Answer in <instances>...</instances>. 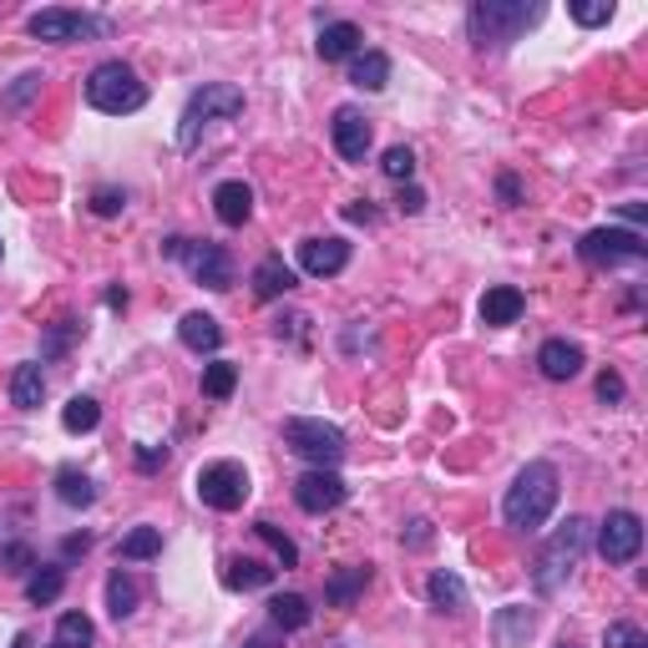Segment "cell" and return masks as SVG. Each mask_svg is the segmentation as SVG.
I'll return each instance as SVG.
<instances>
[{
    "mask_svg": "<svg viewBox=\"0 0 648 648\" xmlns=\"http://www.w3.org/2000/svg\"><path fill=\"white\" fill-rule=\"evenodd\" d=\"M557 466L553 462H527L522 471H516V481L507 487L502 497V516H507V527L516 532H537L553 516L557 507Z\"/></svg>",
    "mask_w": 648,
    "mask_h": 648,
    "instance_id": "6da1fadb",
    "label": "cell"
},
{
    "mask_svg": "<svg viewBox=\"0 0 648 648\" xmlns=\"http://www.w3.org/2000/svg\"><path fill=\"white\" fill-rule=\"evenodd\" d=\"M537 21H543V5H527V0H477L466 15V31L477 52H507Z\"/></svg>",
    "mask_w": 648,
    "mask_h": 648,
    "instance_id": "7a4b0ae2",
    "label": "cell"
},
{
    "mask_svg": "<svg viewBox=\"0 0 648 648\" xmlns=\"http://www.w3.org/2000/svg\"><path fill=\"white\" fill-rule=\"evenodd\" d=\"M588 543H593V522H588V516H568V522H562V527L547 537L543 553H537V568H532V588H537L543 598L557 593V588L572 578V568L582 562Z\"/></svg>",
    "mask_w": 648,
    "mask_h": 648,
    "instance_id": "3957f363",
    "label": "cell"
},
{
    "mask_svg": "<svg viewBox=\"0 0 648 648\" xmlns=\"http://www.w3.org/2000/svg\"><path fill=\"white\" fill-rule=\"evenodd\" d=\"M243 112V92L234 87V81H208L203 92L187 96L183 117H178V147L183 152H193L203 137V127H213V122H234Z\"/></svg>",
    "mask_w": 648,
    "mask_h": 648,
    "instance_id": "277c9868",
    "label": "cell"
},
{
    "mask_svg": "<svg viewBox=\"0 0 648 648\" xmlns=\"http://www.w3.org/2000/svg\"><path fill=\"white\" fill-rule=\"evenodd\" d=\"M87 102H92L96 112H106V117H133V112L147 106V87L127 61H102V67H92V77H87Z\"/></svg>",
    "mask_w": 648,
    "mask_h": 648,
    "instance_id": "5b68a950",
    "label": "cell"
},
{
    "mask_svg": "<svg viewBox=\"0 0 648 648\" xmlns=\"http://www.w3.org/2000/svg\"><path fill=\"white\" fill-rule=\"evenodd\" d=\"M284 446H289L294 456H305L309 466H325V471H334V466L344 462V431L330 421H319V416H294V421H284Z\"/></svg>",
    "mask_w": 648,
    "mask_h": 648,
    "instance_id": "8992f818",
    "label": "cell"
},
{
    "mask_svg": "<svg viewBox=\"0 0 648 648\" xmlns=\"http://www.w3.org/2000/svg\"><path fill=\"white\" fill-rule=\"evenodd\" d=\"M578 259L582 264H593V269L638 264V259H648V243H644V234H634V228H593V234H582Z\"/></svg>",
    "mask_w": 648,
    "mask_h": 648,
    "instance_id": "52a82bcc",
    "label": "cell"
},
{
    "mask_svg": "<svg viewBox=\"0 0 648 648\" xmlns=\"http://www.w3.org/2000/svg\"><path fill=\"white\" fill-rule=\"evenodd\" d=\"M193 487H198V502L213 512H239L249 502V471L239 462H208Z\"/></svg>",
    "mask_w": 648,
    "mask_h": 648,
    "instance_id": "ba28073f",
    "label": "cell"
},
{
    "mask_svg": "<svg viewBox=\"0 0 648 648\" xmlns=\"http://www.w3.org/2000/svg\"><path fill=\"white\" fill-rule=\"evenodd\" d=\"M36 41H56V46H71V41H92L102 36V21L87 11H67V5H52V11H36L26 21Z\"/></svg>",
    "mask_w": 648,
    "mask_h": 648,
    "instance_id": "9c48e42d",
    "label": "cell"
},
{
    "mask_svg": "<svg viewBox=\"0 0 648 648\" xmlns=\"http://www.w3.org/2000/svg\"><path fill=\"white\" fill-rule=\"evenodd\" d=\"M638 547H644V516L638 512L618 507V512H609L598 522V553H603V562H634Z\"/></svg>",
    "mask_w": 648,
    "mask_h": 648,
    "instance_id": "30bf717a",
    "label": "cell"
},
{
    "mask_svg": "<svg viewBox=\"0 0 648 648\" xmlns=\"http://www.w3.org/2000/svg\"><path fill=\"white\" fill-rule=\"evenodd\" d=\"M344 497H350V487L340 481V471H325V466H309L305 477L294 481V502L305 507L309 516H325L334 507H344Z\"/></svg>",
    "mask_w": 648,
    "mask_h": 648,
    "instance_id": "8fae6325",
    "label": "cell"
},
{
    "mask_svg": "<svg viewBox=\"0 0 648 648\" xmlns=\"http://www.w3.org/2000/svg\"><path fill=\"white\" fill-rule=\"evenodd\" d=\"M330 137H334V152H340L344 162H365L371 158V143H375V127L360 106H334Z\"/></svg>",
    "mask_w": 648,
    "mask_h": 648,
    "instance_id": "7c38bea8",
    "label": "cell"
},
{
    "mask_svg": "<svg viewBox=\"0 0 648 648\" xmlns=\"http://www.w3.org/2000/svg\"><path fill=\"white\" fill-rule=\"evenodd\" d=\"M183 259L203 289H234V259L224 243H187Z\"/></svg>",
    "mask_w": 648,
    "mask_h": 648,
    "instance_id": "4fadbf2b",
    "label": "cell"
},
{
    "mask_svg": "<svg viewBox=\"0 0 648 648\" xmlns=\"http://www.w3.org/2000/svg\"><path fill=\"white\" fill-rule=\"evenodd\" d=\"M350 264V243L344 239H305L299 243V269L309 278H334Z\"/></svg>",
    "mask_w": 648,
    "mask_h": 648,
    "instance_id": "5bb4252c",
    "label": "cell"
},
{
    "mask_svg": "<svg viewBox=\"0 0 648 648\" xmlns=\"http://www.w3.org/2000/svg\"><path fill=\"white\" fill-rule=\"evenodd\" d=\"M213 213H218V224L243 228V224L253 218V187L239 183V178L218 183V187H213Z\"/></svg>",
    "mask_w": 648,
    "mask_h": 648,
    "instance_id": "9a60e30c",
    "label": "cell"
},
{
    "mask_svg": "<svg viewBox=\"0 0 648 648\" xmlns=\"http://www.w3.org/2000/svg\"><path fill=\"white\" fill-rule=\"evenodd\" d=\"M249 284H253V299H284V294L299 284V274H294V269L284 264L278 253H269V259H259V264H253Z\"/></svg>",
    "mask_w": 648,
    "mask_h": 648,
    "instance_id": "2e32d148",
    "label": "cell"
},
{
    "mask_svg": "<svg viewBox=\"0 0 648 648\" xmlns=\"http://www.w3.org/2000/svg\"><path fill=\"white\" fill-rule=\"evenodd\" d=\"M360 46H365V36H360L355 21H330V26L319 31V41H315V52L325 56V61H355Z\"/></svg>",
    "mask_w": 648,
    "mask_h": 648,
    "instance_id": "e0dca14e",
    "label": "cell"
},
{
    "mask_svg": "<svg viewBox=\"0 0 648 648\" xmlns=\"http://www.w3.org/2000/svg\"><path fill=\"white\" fill-rule=\"evenodd\" d=\"M537 371L547 380H572V375H582V350L572 340H547L537 350Z\"/></svg>",
    "mask_w": 648,
    "mask_h": 648,
    "instance_id": "ac0fdd59",
    "label": "cell"
},
{
    "mask_svg": "<svg viewBox=\"0 0 648 648\" xmlns=\"http://www.w3.org/2000/svg\"><path fill=\"white\" fill-rule=\"evenodd\" d=\"M522 309H527V299H522V289H512V284H497V289L481 294V325H516L522 319Z\"/></svg>",
    "mask_w": 648,
    "mask_h": 648,
    "instance_id": "d6986e66",
    "label": "cell"
},
{
    "mask_svg": "<svg viewBox=\"0 0 648 648\" xmlns=\"http://www.w3.org/2000/svg\"><path fill=\"white\" fill-rule=\"evenodd\" d=\"M178 340H183L193 355H213V350L224 344V325L213 315H203V309H193V315H183V325H178Z\"/></svg>",
    "mask_w": 648,
    "mask_h": 648,
    "instance_id": "ffe728a7",
    "label": "cell"
},
{
    "mask_svg": "<svg viewBox=\"0 0 648 648\" xmlns=\"http://www.w3.org/2000/svg\"><path fill=\"white\" fill-rule=\"evenodd\" d=\"M350 81H355L360 92H385V81H390V56L385 52H360L350 61Z\"/></svg>",
    "mask_w": 648,
    "mask_h": 648,
    "instance_id": "44dd1931",
    "label": "cell"
},
{
    "mask_svg": "<svg viewBox=\"0 0 648 648\" xmlns=\"http://www.w3.org/2000/svg\"><path fill=\"white\" fill-rule=\"evenodd\" d=\"M224 582L239 588V593H253V588H269V582H274V568H269V562H253V557H228Z\"/></svg>",
    "mask_w": 648,
    "mask_h": 648,
    "instance_id": "7402d4cb",
    "label": "cell"
},
{
    "mask_svg": "<svg viewBox=\"0 0 648 648\" xmlns=\"http://www.w3.org/2000/svg\"><path fill=\"white\" fill-rule=\"evenodd\" d=\"M425 598H431V609L441 613H462L466 609V582L456 578V572H431V582H425Z\"/></svg>",
    "mask_w": 648,
    "mask_h": 648,
    "instance_id": "603a6c76",
    "label": "cell"
},
{
    "mask_svg": "<svg viewBox=\"0 0 648 648\" xmlns=\"http://www.w3.org/2000/svg\"><path fill=\"white\" fill-rule=\"evenodd\" d=\"M41 400H46V375H41V365H15V375H11V406L36 410Z\"/></svg>",
    "mask_w": 648,
    "mask_h": 648,
    "instance_id": "cb8c5ba5",
    "label": "cell"
},
{
    "mask_svg": "<svg viewBox=\"0 0 648 648\" xmlns=\"http://www.w3.org/2000/svg\"><path fill=\"white\" fill-rule=\"evenodd\" d=\"M269 618H274V628H305L315 618V609H309L305 593H278L269 598Z\"/></svg>",
    "mask_w": 648,
    "mask_h": 648,
    "instance_id": "d4e9b609",
    "label": "cell"
},
{
    "mask_svg": "<svg viewBox=\"0 0 648 648\" xmlns=\"http://www.w3.org/2000/svg\"><path fill=\"white\" fill-rule=\"evenodd\" d=\"M162 553V527H133L127 537L117 543V557L122 562H152Z\"/></svg>",
    "mask_w": 648,
    "mask_h": 648,
    "instance_id": "484cf974",
    "label": "cell"
},
{
    "mask_svg": "<svg viewBox=\"0 0 648 648\" xmlns=\"http://www.w3.org/2000/svg\"><path fill=\"white\" fill-rule=\"evenodd\" d=\"M56 497L67 507H92L96 502V487H92V477L87 471H77V466H61L56 471Z\"/></svg>",
    "mask_w": 648,
    "mask_h": 648,
    "instance_id": "4316f807",
    "label": "cell"
},
{
    "mask_svg": "<svg viewBox=\"0 0 648 648\" xmlns=\"http://www.w3.org/2000/svg\"><path fill=\"white\" fill-rule=\"evenodd\" d=\"M365 582H371V568H344L325 582V598H330L334 609H350V603L365 593Z\"/></svg>",
    "mask_w": 648,
    "mask_h": 648,
    "instance_id": "83f0119b",
    "label": "cell"
},
{
    "mask_svg": "<svg viewBox=\"0 0 648 648\" xmlns=\"http://www.w3.org/2000/svg\"><path fill=\"white\" fill-rule=\"evenodd\" d=\"M532 628H537L532 609H502V613H497V644H502V648L527 644V638H532Z\"/></svg>",
    "mask_w": 648,
    "mask_h": 648,
    "instance_id": "f1b7e54d",
    "label": "cell"
},
{
    "mask_svg": "<svg viewBox=\"0 0 648 648\" xmlns=\"http://www.w3.org/2000/svg\"><path fill=\"white\" fill-rule=\"evenodd\" d=\"M61 425H67L71 436H87V431H96V425H102V406H96L92 396H71L67 410H61Z\"/></svg>",
    "mask_w": 648,
    "mask_h": 648,
    "instance_id": "f546056e",
    "label": "cell"
},
{
    "mask_svg": "<svg viewBox=\"0 0 648 648\" xmlns=\"http://www.w3.org/2000/svg\"><path fill=\"white\" fill-rule=\"evenodd\" d=\"M106 613L117 623L137 613V582L127 578V572H112V578H106Z\"/></svg>",
    "mask_w": 648,
    "mask_h": 648,
    "instance_id": "4dcf8cb0",
    "label": "cell"
},
{
    "mask_svg": "<svg viewBox=\"0 0 648 648\" xmlns=\"http://www.w3.org/2000/svg\"><path fill=\"white\" fill-rule=\"evenodd\" d=\"M234 385H239V365H234V360H213V365H203V396L208 400H228L234 396Z\"/></svg>",
    "mask_w": 648,
    "mask_h": 648,
    "instance_id": "1f68e13d",
    "label": "cell"
},
{
    "mask_svg": "<svg viewBox=\"0 0 648 648\" xmlns=\"http://www.w3.org/2000/svg\"><path fill=\"white\" fill-rule=\"evenodd\" d=\"M61 588H67V572H61V568H36L26 578V598L36 603V609L56 603V598H61Z\"/></svg>",
    "mask_w": 648,
    "mask_h": 648,
    "instance_id": "d6a6232c",
    "label": "cell"
},
{
    "mask_svg": "<svg viewBox=\"0 0 648 648\" xmlns=\"http://www.w3.org/2000/svg\"><path fill=\"white\" fill-rule=\"evenodd\" d=\"M92 638H96V628L87 613H61L56 618V644L61 648H92Z\"/></svg>",
    "mask_w": 648,
    "mask_h": 648,
    "instance_id": "836d02e7",
    "label": "cell"
},
{
    "mask_svg": "<svg viewBox=\"0 0 648 648\" xmlns=\"http://www.w3.org/2000/svg\"><path fill=\"white\" fill-rule=\"evenodd\" d=\"M568 15L578 21V26H588V31H593V26H609V21H613V0H572Z\"/></svg>",
    "mask_w": 648,
    "mask_h": 648,
    "instance_id": "e575fe53",
    "label": "cell"
},
{
    "mask_svg": "<svg viewBox=\"0 0 648 648\" xmlns=\"http://www.w3.org/2000/svg\"><path fill=\"white\" fill-rule=\"evenodd\" d=\"M41 81H46V77H41V71H26V77H21V81H15V87H11V92L0 96V106H5V112H21V106H26L31 96L41 92Z\"/></svg>",
    "mask_w": 648,
    "mask_h": 648,
    "instance_id": "d590c367",
    "label": "cell"
},
{
    "mask_svg": "<svg viewBox=\"0 0 648 648\" xmlns=\"http://www.w3.org/2000/svg\"><path fill=\"white\" fill-rule=\"evenodd\" d=\"M253 532H259V537H264V543L274 547V553H278V562H284V568H294V562H299V547H294L289 537H284V532L274 527V522H259V527H253Z\"/></svg>",
    "mask_w": 648,
    "mask_h": 648,
    "instance_id": "8d00e7d4",
    "label": "cell"
},
{
    "mask_svg": "<svg viewBox=\"0 0 648 648\" xmlns=\"http://www.w3.org/2000/svg\"><path fill=\"white\" fill-rule=\"evenodd\" d=\"M603 648H648V638H644V628H638V623H609Z\"/></svg>",
    "mask_w": 648,
    "mask_h": 648,
    "instance_id": "74e56055",
    "label": "cell"
},
{
    "mask_svg": "<svg viewBox=\"0 0 648 648\" xmlns=\"http://www.w3.org/2000/svg\"><path fill=\"white\" fill-rule=\"evenodd\" d=\"M0 568L11 572V578H21V572L36 568V557H31L26 543H5V547H0Z\"/></svg>",
    "mask_w": 648,
    "mask_h": 648,
    "instance_id": "f35d334b",
    "label": "cell"
},
{
    "mask_svg": "<svg viewBox=\"0 0 648 648\" xmlns=\"http://www.w3.org/2000/svg\"><path fill=\"white\" fill-rule=\"evenodd\" d=\"M380 168H385V178H396V183H410V172H416V152H410V147H390Z\"/></svg>",
    "mask_w": 648,
    "mask_h": 648,
    "instance_id": "ab89813d",
    "label": "cell"
},
{
    "mask_svg": "<svg viewBox=\"0 0 648 648\" xmlns=\"http://www.w3.org/2000/svg\"><path fill=\"white\" fill-rule=\"evenodd\" d=\"M122 203H127V198H122L117 187H96V193H92V208L102 213V218H112V213H122Z\"/></svg>",
    "mask_w": 648,
    "mask_h": 648,
    "instance_id": "60d3db41",
    "label": "cell"
},
{
    "mask_svg": "<svg viewBox=\"0 0 648 648\" xmlns=\"http://www.w3.org/2000/svg\"><path fill=\"white\" fill-rule=\"evenodd\" d=\"M67 340H71V319H61V325H56L52 334H46V344H41V355L52 360V355H61V350H67Z\"/></svg>",
    "mask_w": 648,
    "mask_h": 648,
    "instance_id": "b9f144b4",
    "label": "cell"
},
{
    "mask_svg": "<svg viewBox=\"0 0 648 648\" xmlns=\"http://www.w3.org/2000/svg\"><path fill=\"white\" fill-rule=\"evenodd\" d=\"M396 208L400 213H421L425 208V193L416 183H406V187H400V198H396Z\"/></svg>",
    "mask_w": 648,
    "mask_h": 648,
    "instance_id": "7bdbcfd3",
    "label": "cell"
},
{
    "mask_svg": "<svg viewBox=\"0 0 648 648\" xmlns=\"http://www.w3.org/2000/svg\"><path fill=\"white\" fill-rule=\"evenodd\" d=\"M598 396H603V400H623V380H618V375H598Z\"/></svg>",
    "mask_w": 648,
    "mask_h": 648,
    "instance_id": "ee69618b",
    "label": "cell"
},
{
    "mask_svg": "<svg viewBox=\"0 0 648 648\" xmlns=\"http://www.w3.org/2000/svg\"><path fill=\"white\" fill-rule=\"evenodd\" d=\"M137 462H143L147 466V471H152V466H158V462H168V446H143V451H137Z\"/></svg>",
    "mask_w": 648,
    "mask_h": 648,
    "instance_id": "f6af8a7d",
    "label": "cell"
},
{
    "mask_svg": "<svg viewBox=\"0 0 648 648\" xmlns=\"http://www.w3.org/2000/svg\"><path fill=\"white\" fill-rule=\"evenodd\" d=\"M344 218H350V224H371L375 208H371V203H365V208H360V203H350V208H344Z\"/></svg>",
    "mask_w": 648,
    "mask_h": 648,
    "instance_id": "bcb514c9",
    "label": "cell"
},
{
    "mask_svg": "<svg viewBox=\"0 0 648 648\" xmlns=\"http://www.w3.org/2000/svg\"><path fill=\"white\" fill-rule=\"evenodd\" d=\"M431 543V522H410V547H425Z\"/></svg>",
    "mask_w": 648,
    "mask_h": 648,
    "instance_id": "7dc6e473",
    "label": "cell"
},
{
    "mask_svg": "<svg viewBox=\"0 0 648 648\" xmlns=\"http://www.w3.org/2000/svg\"><path fill=\"white\" fill-rule=\"evenodd\" d=\"M87 547H92V537L81 532V537H67V547H61V553H67V557H77V553H87Z\"/></svg>",
    "mask_w": 648,
    "mask_h": 648,
    "instance_id": "c3c4849f",
    "label": "cell"
},
{
    "mask_svg": "<svg viewBox=\"0 0 648 648\" xmlns=\"http://www.w3.org/2000/svg\"><path fill=\"white\" fill-rule=\"evenodd\" d=\"M497 187H502V203H516V178H502Z\"/></svg>",
    "mask_w": 648,
    "mask_h": 648,
    "instance_id": "681fc988",
    "label": "cell"
},
{
    "mask_svg": "<svg viewBox=\"0 0 648 648\" xmlns=\"http://www.w3.org/2000/svg\"><path fill=\"white\" fill-rule=\"evenodd\" d=\"M249 648H269V638H253V644Z\"/></svg>",
    "mask_w": 648,
    "mask_h": 648,
    "instance_id": "f907efd6",
    "label": "cell"
},
{
    "mask_svg": "<svg viewBox=\"0 0 648 648\" xmlns=\"http://www.w3.org/2000/svg\"><path fill=\"white\" fill-rule=\"evenodd\" d=\"M557 648H572V644H568V638H562V644H557Z\"/></svg>",
    "mask_w": 648,
    "mask_h": 648,
    "instance_id": "816d5d0a",
    "label": "cell"
},
{
    "mask_svg": "<svg viewBox=\"0 0 648 648\" xmlns=\"http://www.w3.org/2000/svg\"><path fill=\"white\" fill-rule=\"evenodd\" d=\"M52 648H61V644H52Z\"/></svg>",
    "mask_w": 648,
    "mask_h": 648,
    "instance_id": "f5cc1de1",
    "label": "cell"
}]
</instances>
